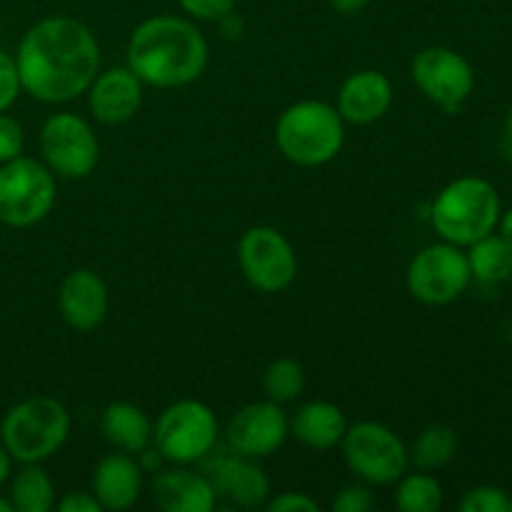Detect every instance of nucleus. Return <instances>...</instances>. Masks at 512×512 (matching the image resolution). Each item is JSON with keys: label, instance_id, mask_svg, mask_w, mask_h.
Wrapping results in <instances>:
<instances>
[{"label": "nucleus", "instance_id": "2", "mask_svg": "<svg viewBox=\"0 0 512 512\" xmlns=\"http://www.w3.org/2000/svg\"><path fill=\"white\" fill-rule=\"evenodd\" d=\"M208 43L198 25L178 15H155L133 30L128 68L155 88H180L203 75Z\"/></svg>", "mask_w": 512, "mask_h": 512}, {"label": "nucleus", "instance_id": "10", "mask_svg": "<svg viewBox=\"0 0 512 512\" xmlns=\"http://www.w3.org/2000/svg\"><path fill=\"white\" fill-rule=\"evenodd\" d=\"M413 80L420 93L448 115L458 113L475 88L473 65L445 45H428L415 55Z\"/></svg>", "mask_w": 512, "mask_h": 512}, {"label": "nucleus", "instance_id": "39", "mask_svg": "<svg viewBox=\"0 0 512 512\" xmlns=\"http://www.w3.org/2000/svg\"><path fill=\"white\" fill-rule=\"evenodd\" d=\"M0 512H13V505H10V500L0 498Z\"/></svg>", "mask_w": 512, "mask_h": 512}, {"label": "nucleus", "instance_id": "7", "mask_svg": "<svg viewBox=\"0 0 512 512\" xmlns=\"http://www.w3.org/2000/svg\"><path fill=\"white\" fill-rule=\"evenodd\" d=\"M155 453L175 465L203 460L218 443V418L198 400H180L163 410L153 428Z\"/></svg>", "mask_w": 512, "mask_h": 512}, {"label": "nucleus", "instance_id": "16", "mask_svg": "<svg viewBox=\"0 0 512 512\" xmlns=\"http://www.w3.org/2000/svg\"><path fill=\"white\" fill-rule=\"evenodd\" d=\"M393 105V85L380 70H358L338 93L340 118L353 125H370L383 118Z\"/></svg>", "mask_w": 512, "mask_h": 512}, {"label": "nucleus", "instance_id": "29", "mask_svg": "<svg viewBox=\"0 0 512 512\" xmlns=\"http://www.w3.org/2000/svg\"><path fill=\"white\" fill-rule=\"evenodd\" d=\"M20 78L15 68V58H10L5 50H0V113L8 110L20 95Z\"/></svg>", "mask_w": 512, "mask_h": 512}, {"label": "nucleus", "instance_id": "37", "mask_svg": "<svg viewBox=\"0 0 512 512\" xmlns=\"http://www.w3.org/2000/svg\"><path fill=\"white\" fill-rule=\"evenodd\" d=\"M10 463H13V458H10L8 450H5L3 443H0V485L10 478Z\"/></svg>", "mask_w": 512, "mask_h": 512}, {"label": "nucleus", "instance_id": "25", "mask_svg": "<svg viewBox=\"0 0 512 512\" xmlns=\"http://www.w3.org/2000/svg\"><path fill=\"white\" fill-rule=\"evenodd\" d=\"M395 505L403 512H438L443 508V488L425 470L403 475L395 493Z\"/></svg>", "mask_w": 512, "mask_h": 512}, {"label": "nucleus", "instance_id": "31", "mask_svg": "<svg viewBox=\"0 0 512 512\" xmlns=\"http://www.w3.org/2000/svg\"><path fill=\"white\" fill-rule=\"evenodd\" d=\"M335 512H368L375 508V498L370 495L368 488H360V485H350L338 493V498L330 505Z\"/></svg>", "mask_w": 512, "mask_h": 512}, {"label": "nucleus", "instance_id": "1", "mask_svg": "<svg viewBox=\"0 0 512 512\" xmlns=\"http://www.w3.org/2000/svg\"><path fill=\"white\" fill-rule=\"evenodd\" d=\"M20 88L43 103H70L88 93L100 73V48L88 25L45 18L23 35L15 53Z\"/></svg>", "mask_w": 512, "mask_h": 512}, {"label": "nucleus", "instance_id": "38", "mask_svg": "<svg viewBox=\"0 0 512 512\" xmlns=\"http://www.w3.org/2000/svg\"><path fill=\"white\" fill-rule=\"evenodd\" d=\"M505 138H508V145L512 150V105H510L508 115H505Z\"/></svg>", "mask_w": 512, "mask_h": 512}, {"label": "nucleus", "instance_id": "8", "mask_svg": "<svg viewBox=\"0 0 512 512\" xmlns=\"http://www.w3.org/2000/svg\"><path fill=\"white\" fill-rule=\"evenodd\" d=\"M343 458L360 480L370 485H390L408 470L410 458L403 440L383 423H355L345 430Z\"/></svg>", "mask_w": 512, "mask_h": 512}, {"label": "nucleus", "instance_id": "30", "mask_svg": "<svg viewBox=\"0 0 512 512\" xmlns=\"http://www.w3.org/2000/svg\"><path fill=\"white\" fill-rule=\"evenodd\" d=\"M180 8L198 20H220L233 13L238 0H178Z\"/></svg>", "mask_w": 512, "mask_h": 512}, {"label": "nucleus", "instance_id": "12", "mask_svg": "<svg viewBox=\"0 0 512 512\" xmlns=\"http://www.w3.org/2000/svg\"><path fill=\"white\" fill-rule=\"evenodd\" d=\"M45 165L60 178H88L98 165L100 145L93 128L75 113H55L40 130Z\"/></svg>", "mask_w": 512, "mask_h": 512}, {"label": "nucleus", "instance_id": "13", "mask_svg": "<svg viewBox=\"0 0 512 512\" xmlns=\"http://www.w3.org/2000/svg\"><path fill=\"white\" fill-rule=\"evenodd\" d=\"M290 423L285 418L283 408L275 400H263V403H250L240 408L230 418L225 438L233 453L243 458H268L288 438Z\"/></svg>", "mask_w": 512, "mask_h": 512}, {"label": "nucleus", "instance_id": "3", "mask_svg": "<svg viewBox=\"0 0 512 512\" xmlns=\"http://www.w3.org/2000/svg\"><path fill=\"white\" fill-rule=\"evenodd\" d=\"M500 195L485 178L465 175L440 190L433 203V228L445 243L468 248L475 240L495 233L500 223Z\"/></svg>", "mask_w": 512, "mask_h": 512}, {"label": "nucleus", "instance_id": "33", "mask_svg": "<svg viewBox=\"0 0 512 512\" xmlns=\"http://www.w3.org/2000/svg\"><path fill=\"white\" fill-rule=\"evenodd\" d=\"M60 512H100V503L93 493H70L60 500Z\"/></svg>", "mask_w": 512, "mask_h": 512}, {"label": "nucleus", "instance_id": "20", "mask_svg": "<svg viewBox=\"0 0 512 512\" xmlns=\"http://www.w3.org/2000/svg\"><path fill=\"white\" fill-rule=\"evenodd\" d=\"M290 430L295 438L310 450H333L340 445L348 423L338 405L315 400V403L303 405L290 420Z\"/></svg>", "mask_w": 512, "mask_h": 512}, {"label": "nucleus", "instance_id": "14", "mask_svg": "<svg viewBox=\"0 0 512 512\" xmlns=\"http://www.w3.org/2000/svg\"><path fill=\"white\" fill-rule=\"evenodd\" d=\"M143 105V80L130 68H110L95 75L88 88V108L103 125L128 123Z\"/></svg>", "mask_w": 512, "mask_h": 512}, {"label": "nucleus", "instance_id": "17", "mask_svg": "<svg viewBox=\"0 0 512 512\" xmlns=\"http://www.w3.org/2000/svg\"><path fill=\"white\" fill-rule=\"evenodd\" d=\"M208 480L213 483L215 495H228L240 508H263L270 498L268 475L258 463H253V458H243L238 453L215 460Z\"/></svg>", "mask_w": 512, "mask_h": 512}, {"label": "nucleus", "instance_id": "24", "mask_svg": "<svg viewBox=\"0 0 512 512\" xmlns=\"http://www.w3.org/2000/svg\"><path fill=\"white\" fill-rule=\"evenodd\" d=\"M455 450H458V435H455V430L450 425L435 423L428 425L415 438L413 448L408 450V458L415 468L430 473V470L445 468L455 458Z\"/></svg>", "mask_w": 512, "mask_h": 512}, {"label": "nucleus", "instance_id": "4", "mask_svg": "<svg viewBox=\"0 0 512 512\" xmlns=\"http://www.w3.org/2000/svg\"><path fill=\"white\" fill-rule=\"evenodd\" d=\"M68 435V408L50 395L13 405L0 423V443L18 463H43L63 448Z\"/></svg>", "mask_w": 512, "mask_h": 512}, {"label": "nucleus", "instance_id": "26", "mask_svg": "<svg viewBox=\"0 0 512 512\" xmlns=\"http://www.w3.org/2000/svg\"><path fill=\"white\" fill-rule=\"evenodd\" d=\"M263 388L265 395L275 403H293L300 398L305 388V373L303 365L293 358H280L270 363L263 373Z\"/></svg>", "mask_w": 512, "mask_h": 512}, {"label": "nucleus", "instance_id": "6", "mask_svg": "<svg viewBox=\"0 0 512 512\" xmlns=\"http://www.w3.org/2000/svg\"><path fill=\"white\" fill-rule=\"evenodd\" d=\"M55 178L48 165L33 158L0 163V223L10 228H30L48 218L55 205Z\"/></svg>", "mask_w": 512, "mask_h": 512}, {"label": "nucleus", "instance_id": "11", "mask_svg": "<svg viewBox=\"0 0 512 512\" xmlns=\"http://www.w3.org/2000/svg\"><path fill=\"white\" fill-rule=\"evenodd\" d=\"M238 260L245 280L260 293H280L293 283L298 273L293 245L270 225H255L245 230L238 245Z\"/></svg>", "mask_w": 512, "mask_h": 512}, {"label": "nucleus", "instance_id": "19", "mask_svg": "<svg viewBox=\"0 0 512 512\" xmlns=\"http://www.w3.org/2000/svg\"><path fill=\"white\" fill-rule=\"evenodd\" d=\"M215 498L208 475L193 470H165L153 480V500L165 512H210Z\"/></svg>", "mask_w": 512, "mask_h": 512}, {"label": "nucleus", "instance_id": "22", "mask_svg": "<svg viewBox=\"0 0 512 512\" xmlns=\"http://www.w3.org/2000/svg\"><path fill=\"white\" fill-rule=\"evenodd\" d=\"M468 265L475 280L488 285L505 283L512 275V250L503 240V235H485L468 245Z\"/></svg>", "mask_w": 512, "mask_h": 512}, {"label": "nucleus", "instance_id": "34", "mask_svg": "<svg viewBox=\"0 0 512 512\" xmlns=\"http://www.w3.org/2000/svg\"><path fill=\"white\" fill-rule=\"evenodd\" d=\"M220 23H223V33L228 35L230 40L240 38V33H243V20H240L238 15L228 13L225 18H220Z\"/></svg>", "mask_w": 512, "mask_h": 512}, {"label": "nucleus", "instance_id": "9", "mask_svg": "<svg viewBox=\"0 0 512 512\" xmlns=\"http://www.w3.org/2000/svg\"><path fill=\"white\" fill-rule=\"evenodd\" d=\"M470 273L468 255L453 243L428 245L410 260L408 283L410 295L425 305H448L468 290Z\"/></svg>", "mask_w": 512, "mask_h": 512}, {"label": "nucleus", "instance_id": "32", "mask_svg": "<svg viewBox=\"0 0 512 512\" xmlns=\"http://www.w3.org/2000/svg\"><path fill=\"white\" fill-rule=\"evenodd\" d=\"M270 512H318L320 505L305 493H283L265 503Z\"/></svg>", "mask_w": 512, "mask_h": 512}, {"label": "nucleus", "instance_id": "40", "mask_svg": "<svg viewBox=\"0 0 512 512\" xmlns=\"http://www.w3.org/2000/svg\"><path fill=\"white\" fill-rule=\"evenodd\" d=\"M510 512H512V493H510Z\"/></svg>", "mask_w": 512, "mask_h": 512}, {"label": "nucleus", "instance_id": "36", "mask_svg": "<svg viewBox=\"0 0 512 512\" xmlns=\"http://www.w3.org/2000/svg\"><path fill=\"white\" fill-rule=\"evenodd\" d=\"M498 228H500V235H503V240L508 243V248L512 250V208L505 210V213L500 215Z\"/></svg>", "mask_w": 512, "mask_h": 512}, {"label": "nucleus", "instance_id": "21", "mask_svg": "<svg viewBox=\"0 0 512 512\" xmlns=\"http://www.w3.org/2000/svg\"><path fill=\"white\" fill-rule=\"evenodd\" d=\"M100 430L113 448L128 455L145 453L153 443V423L138 405L130 403H110L100 418Z\"/></svg>", "mask_w": 512, "mask_h": 512}, {"label": "nucleus", "instance_id": "27", "mask_svg": "<svg viewBox=\"0 0 512 512\" xmlns=\"http://www.w3.org/2000/svg\"><path fill=\"white\" fill-rule=\"evenodd\" d=\"M460 512H510V493L498 485H478L460 500Z\"/></svg>", "mask_w": 512, "mask_h": 512}, {"label": "nucleus", "instance_id": "18", "mask_svg": "<svg viewBox=\"0 0 512 512\" xmlns=\"http://www.w3.org/2000/svg\"><path fill=\"white\" fill-rule=\"evenodd\" d=\"M143 490V468L133 455L113 453L93 470V495L103 510H128L138 503Z\"/></svg>", "mask_w": 512, "mask_h": 512}, {"label": "nucleus", "instance_id": "28", "mask_svg": "<svg viewBox=\"0 0 512 512\" xmlns=\"http://www.w3.org/2000/svg\"><path fill=\"white\" fill-rule=\"evenodd\" d=\"M23 145V125L15 118H10V115H5L3 110V113H0V163H8V160L23 155Z\"/></svg>", "mask_w": 512, "mask_h": 512}, {"label": "nucleus", "instance_id": "23", "mask_svg": "<svg viewBox=\"0 0 512 512\" xmlns=\"http://www.w3.org/2000/svg\"><path fill=\"white\" fill-rule=\"evenodd\" d=\"M55 503L53 480L38 463H23L10 483V505L18 512H48Z\"/></svg>", "mask_w": 512, "mask_h": 512}, {"label": "nucleus", "instance_id": "5", "mask_svg": "<svg viewBox=\"0 0 512 512\" xmlns=\"http://www.w3.org/2000/svg\"><path fill=\"white\" fill-rule=\"evenodd\" d=\"M343 123L333 105L323 100H300L280 115L275 143L290 163L315 168L330 163L340 153L345 140Z\"/></svg>", "mask_w": 512, "mask_h": 512}, {"label": "nucleus", "instance_id": "15", "mask_svg": "<svg viewBox=\"0 0 512 512\" xmlns=\"http://www.w3.org/2000/svg\"><path fill=\"white\" fill-rule=\"evenodd\" d=\"M58 308L70 328L88 333L98 328L108 315V288L93 270H73L60 283Z\"/></svg>", "mask_w": 512, "mask_h": 512}, {"label": "nucleus", "instance_id": "35", "mask_svg": "<svg viewBox=\"0 0 512 512\" xmlns=\"http://www.w3.org/2000/svg\"><path fill=\"white\" fill-rule=\"evenodd\" d=\"M368 3L370 0H330V5H333V8L343 15L360 13V10H363Z\"/></svg>", "mask_w": 512, "mask_h": 512}]
</instances>
